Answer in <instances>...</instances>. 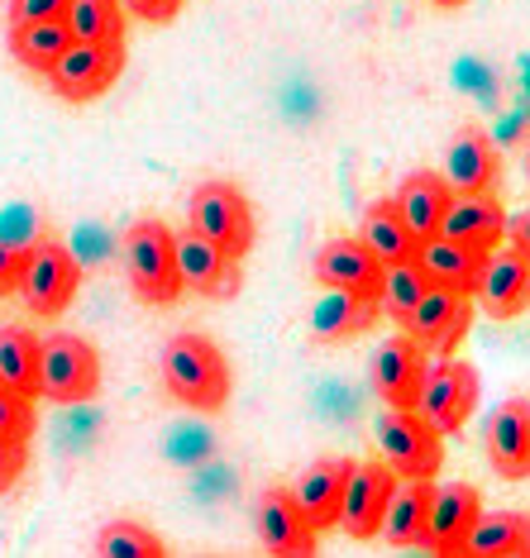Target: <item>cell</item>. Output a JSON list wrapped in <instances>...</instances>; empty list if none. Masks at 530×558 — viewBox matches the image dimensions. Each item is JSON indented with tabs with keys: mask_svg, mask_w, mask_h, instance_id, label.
<instances>
[{
	"mask_svg": "<svg viewBox=\"0 0 530 558\" xmlns=\"http://www.w3.org/2000/svg\"><path fill=\"white\" fill-rule=\"evenodd\" d=\"M120 10L134 20H148V24H168V20H177L182 0H120Z\"/></svg>",
	"mask_w": 530,
	"mask_h": 558,
	"instance_id": "cell-35",
	"label": "cell"
},
{
	"mask_svg": "<svg viewBox=\"0 0 530 558\" xmlns=\"http://www.w3.org/2000/svg\"><path fill=\"white\" fill-rule=\"evenodd\" d=\"M530 549V520L526 511H478L463 554L473 558H521Z\"/></svg>",
	"mask_w": 530,
	"mask_h": 558,
	"instance_id": "cell-25",
	"label": "cell"
},
{
	"mask_svg": "<svg viewBox=\"0 0 530 558\" xmlns=\"http://www.w3.org/2000/svg\"><path fill=\"white\" fill-rule=\"evenodd\" d=\"M68 44H72V34H68V24H62V15H53V20H29V24H10V53H15L29 72H48V68H53V58Z\"/></svg>",
	"mask_w": 530,
	"mask_h": 558,
	"instance_id": "cell-27",
	"label": "cell"
},
{
	"mask_svg": "<svg viewBox=\"0 0 530 558\" xmlns=\"http://www.w3.org/2000/svg\"><path fill=\"white\" fill-rule=\"evenodd\" d=\"M24 463H29V449H24V439L0 435V492H10L24 477Z\"/></svg>",
	"mask_w": 530,
	"mask_h": 558,
	"instance_id": "cell-33",
	"label": "cell"
},
{
	"mask_svg": "<svg viewBox=\"0 0 530 558\" xmlns=\"http://www.w3.org/2000/svg\"><path fill=\"white\" fill-rule=\"evenodd\" d=\"M497 172H502V158L478 124H469V130H459L449 138L445 168H439V177L449 182V192H492Z\"/></svg>",
	"mask_w": 530,
	"mask_h": 558,
	"instance_id": "cell-20",
	"label": "cell"
},
{
	"mask_svg": "<svg viewBox=\"0 0 530 558\" xmlns=\"http://www.w3.org/2000/svg\"><path fill=\"white\" fill-rule=\"evenodd\" d=\"M478 405V367L463 363V359H439L435 367L425 363L421 373V387H415V401L411 411L421 415L425 425H435L439 435H459L463 425H469Z\"/></svg>",
	"mask_w": 530,
	"mask_h": 558,
	"instance_id": "cell-6",
	"label": "cell"
},
{
	"mask_svg": "<svg viewBox=\"0 0 530 558\" xmlns=\"http://www.w3.org/2000/svg\"><path fill=\"white\" fill-rule=\"evenodd\" d=\"M397 473L387 463H349L345 501H339V525L353 539H373L383 530V511L393 501Z\"/></svg>",
	"mask_w": 530,
	"mask_h": 558,
	"instance_id": "cell-11",
	"label": "cell"
},
{
	"mask_svg": "<svg viewBox=\"0 0 530 558\" xmlns=\"http://www.w3.org/2000/svg\"><path fill=\"white\" fill-rule=\"evenodd\" d=\"M186 225L196 234H206L210 244H220L230 258H244L258 239L254 206H249V196L234 182H201L192 201H186Z\"/></svg>",
	"mask_w": 530,
	"mask_h": 558,
	"instance_id": "cell-5",
	"label": "cell"
},
{
	"mask_svg": "<svg viewBox=\"0 0 530 558\" xmlns=\"http://www.w3.org/2000/svg\"><path fill=\"white\" fill-rule=\"evenodd\" d=\"M34 421H39V415H34V397H24V391H15V387L0 383V435L29 444Z\"/></svg>",
	"mask_w": 530,
	"mask_h": 558,
	"instance_id": "cell-32",
	"label": "cell"
},
{
	"mask_svg": "<svg viewBox=\"0 0 530 558\" xmlns=\"http://www.w3.org/2000/svg\"><path fill=\"white\" fill-rule=\"evenodd\" d=\"M254 530H258V544L277 558H306L315 549V530L306 525V515L297 511L292 492L282 487H268L254 506Z\"/></svg>",
	"mask_w": 530,
	"mask_h": 558,
	"instance_id": "cell-13",
	"label": "cell"
},
{
	"mask_svg": "<svg viewBox=\"0 0 530 558\" xmlns=\"http://www.w3.org/2000/svg\"><path fill=\"white\" fill-rule=\"evenodd\" d=\"M24 248L29 244H10V239H0V301L15 296L20 272H24Z\"/></svg>",
	"mask_w": 530,
	"mask_h": 558,
	"instance_id": "cell-34",
	"label": "cell"
},
{
	"mask_svg": "<svg viewBox=\"0 0 530 558\" xmlns=\"http://www.w3.org/2000/svg\"><path fill=\"white\" fill-rule=\"evenodd\" d=\"M377 453L393 468L397 477H435L439 463H445V435L435 425H425L415 411H397L387 405L373 425Z\"/></svg>",
	"mask_w": 530,
	"mask_h": 558,
	"instance_id": "cell-7",
	"label": "cell"
},
{
	"mask_svg": "<svg viewBox=\"0 0 530 558\" xmlns=\"http://www.w3.org/2000/svg\"><path fill=\"white\" fill-rule=\"evenodd\" d=\"M469 301L473 296H463V291H449V287H425L421 291V301L401 315V329L421 344L425 353H454L459 349V339H463V329H469Z\"/></svg>",
	"mask_w": 530,
	"mask_h": 558,
	"instance_id": "cell-9",
	"label": "cell"
},
{
	"mask_svg": "<svg viewBox=\"0 0 530 558\" xmlns=\"http://www.w3.org/2000/svg\"><path fill=\"white\" fill-rule=\"evenodd\" d=\"M359 239L369 244V253L377 263H407V258H415V239L411 230H407V220H401V210H397V201H373L369 210H363V220H359Z\"/></svg>",
	"mask_w": 530,
	"mask_h": 558,
	"instance_id": "cell-26",
	"label": "cell"
},
{
	"mask_svg": "<svg viewBox=\"0 0 530 558\" xmlns=\"http://www.w3.org/2000/svg\"><path fill=\"white\" fill-rule=\"evenodd\" d=\"M0 383L39 397V335L20 325H0Z\"/></svg>",
	"mask_w": 530,
	"mask_h": 558,
	"instance_id": "cell-28",
	"label": "cell"
},
{
	"mask_svg": "<svg viewBox=\"0 0 530 558\" xmlns=\"http://www.w3.org/2000/svg\"><path fill=\"white\" fill-rule=\"evenodd\" d=\"M62 24H68V34L72 39H82V44H116V48H124V10H120V0H68Z\"/></svg>",
	"mask_w": 530,
	"mask_h": 558,
	"instance_id": "cell-29",
	"label": "cell"
},
{
	"mask_svg": "<svg viewBox=\"0 0 530 558\" xmlns=\"http://www.w3.org/2000/svg\"><path fill=\"white\" fill-rule=\"evenodd\" d=\"M120 68H124V48L72 39V44L53 58V68H48L44 77L53 82V92H58L62 100H96V96H106L110 86H116Z\"/></svg>",
	"mask_w": 530,
	"mask_h": 558,
	"instance_id": "cell-8",
	"label": "cell"
},
{
	"mask_svg": "<svg viewBox=\"0 0 530 558\" xmlns=\"http://www.w3.org/2000/svg\"><path fill=\"white\" fill-rule=\"evenodd\" d=\"M124 272L138 301L148 306H172L182 296V277H177V234L162 220H138L124 234Z\"/></svg>",
	"mask_w": 530,
	"mask_h": 558,
	"instance_id": "cell-2",
	"label": "cell"
},
{
	"mask_svg": "<svg viewBox=\"0 0 530 558\" xmlns=\"http://www.w3.org/2000/svg\"><path fill=\"white\" fill-rule=\"evenodd\" d=\"M439 234L473 248H497L502 234H507V210L492 192H454L445 220H439Z\"/></svg>",
	"mask_w": 530,
	"mask_h": 558,
	"instance_id": "cell-17",
	"label": "cell"
},
{
	"mask_svg": "<svg viewBox=\"0 0 530 558\" xmlns=\"http://www.w3.org/2000/svg\"><path fill=\"white\" fill-rule=\"evenodd\" d=\"M483 263H487V248L459 244V239H445V234L415 244V268L425 272V282L463 291V296H473L478 277H483Z\"/></svg>",
	"mask_w": 530,
	"mask_h": 558,
	"instance_id": "cell-16",
	"label": "cell"
},
{
	"mask_svg": "<svg viewBox=\"0 0 530 558\" xmlns=\"http://www.w3.org/2000/svg\"><path fill=\"white\" fill-rule=\"evenodd\" d=\"M425 287H431V282H425V272L415 268V258L387 263V268H383V287H377V306H383V315H393V320L401 325V315L421 301Z\"/></svg>",
	"mask_w": 530,
	"mask_h": 558,
	"instance_id": "cell-30",
	"label": "cell"
},
{
	"mask_svg": "<svg viewBox=\"0 0 530 558\" xmlns=\"http://www.w3.org/2000/svg\"><path fill=\"white\" fill-rule=\"evenodd\" d=\"M435 5H439V10H454V5H463V0H435Z\"/></svg>",
	"mask_w": 530,
	"mask_h": 558,
	"instance_id": "cell-37",
	"label": "cell"
},
{
	"mask_svg": "<svg viewBox=\"0 0 530 558\" xmlns=\"http://www.w3.org/2000/svg\"><path fill=\"white\" fill-rule=\"evenodd\" d=\"M431 497H435V477H401V487H393V501H387L377 535H387L397 549H425Z\"/></svg>",
	"mask_w": 530,
	"mask_h": 558,
	"instance_id": "cell-23",
	"label": "cell"
},
{
	"mask_svg": "<svg viewBox=\"0 0 530 558\" xmlns=\"http://www.w3.org/2000/svg\"><path fill=\"white\" fill-rule=\"evenodd\" d=\"M377 296H363V291H345V287H325L321 301L311 306V329L315 339H353V335H369L377 325Z\"/></svg>",
	"mask_w": 530,
	"mask_h": 558,
	"instance_id": "cell-22",
	"label": "cell"
},
{
	"mask_svg": "<svg viewBox=\"0 0 530 558\" xmlns=\"http://www.w3.org/2000/svg\"><path fill=\"white\" fill-rule=\"evenodd\" d=\"M483 511V492L473 482H445L431 497V515H425V549L435 554H463L473 520Z\"/></svg>",
	"mask_w": 530,
	"mask_h": 558,
	"instance_id": "cell-12",
	"label": "cell"
},
{
	"mask_svg": "<svg viewBox=\"0 0 530 558\" xmlns=\"http://www.w3.org/2000/svg\"><path fill=\"white\" fill-rule=\"evenodd\" d=\"M162 383H168V391L182 405L210 415L230 401V363H225V353L206 335L182 329L162 349Z\"/></svg>",
	"mask_w": 530,
	"mask_h": 558,
	"instance_id": "cell-1",
	"label": "cell"
},
{
	"mask_svg": "<svg viewBox=\"0 0 530 558\" xmlns=\"http://www.w3.org/2000/svg\"><path fill=\"white\" fill-rule=\"evenodd\" d=\"M487 463L497 477L526 482L530 473V401L511 397L492 411L487 421Z\"/></svg>",
	"mask_w": 530,
	"mask_h": 558,
	"instance_id": "cell-14",
	"label": "cell"
},
{
	"mask_svg": "<svg viewBox=\"0 0 530 558\" xmlns=\"http://www.w3.org/2000/svg\"><path fill=\"white\" fill-rule=\"evenodd\" d=\"M449 182L439 172H407L401 177V186H397V210H401V220H407V230L415 239H435L439 234V220H445V210H449Z\"/></svg>",
	"mask_w": 530,
	"mask_h": 558,
	"instance_id": "cell-24",
	"label": "cell"
},
{
	"mask_svg": "<svg viewBox=\"0 0 530 558\" xmlns=\"http://www.w3.org/2000/svg\"><path fill=\"white\" fill-rule=\"evenodd\" d=\"M478 306L492 320H516L530 301V258H526V234H516V248H487L483 277L473 287Z\"/></svg>",
	"mask_w": 530,
	"mask_h": 558,
	"instance_id": "cell-10",
	"label": "cell"
},
{
	"mask_svg": "<svg viewBox=\"0 0 530 558\" xmlns=\"http://www.w3.org/2000/svg\"><path fill=\"white\" fill-rule=\"evenodd\" d=\"M177 277H182V291H196V296H220L239 282L230 253L196 230L177 234Z\"/></svg>",
	"mask_w": 530,
	"mask_h": 558,
	"instance_id": "cell-19",
	"label": "cell"
},
{
	"mask_svg": "<svg viewBox=\"0 0 530 558\" xmlns=\"http://www.w3.org/2000/svg\"><path fill=\"white\" fill-rule=\"evenodd\" d=\"M100 391V353L82 335L39 339V397L58 405H82Z\"/></svg>",
	"mask_w": 530,
	"mask_h": 558,
	"instance_id": "cell-3",
	"label": "cell"
},
{
	"mask_svg": "<svg viewBox=\"0 0 530 558\" xmlns=\"http://www.w3.org/2000/svg\"><path fill=\"white\" fill-rule=\"evenodd\" d=\"M345 477H349V459H321L301 473L292 487L297 511L306 515V525L321 535V530L339 525V501H345Z\"/></svg>",
	"mask_w": 530,
	"mask_h": 558,
	"instance_id": "cell-21",
	"label": "cell"
},
{
	"mask_svg": "<svg viewBox=\"0 0 530 558\" xmlns=\"http://www.w3.org/2000/svg\"><path fill=\"white\" fill-rule=\"evenodd\" d=\"M68 10V0H10V24H29V20H53Z\"/></svg>",
	"mask_w": 530,
	"mask_h": 558,
	"instance_id": "cell-36",
	"label": "cell"
},
{
	"mask_svg": "<svg viewBox=\"0 0 530 558\" xmlns=\"http://www.w3.org/2000/svg\"><path fill=\"white\" fill-rule=\"evenodd\" d=\"M82 287V263L72 258L68 244H58V239H39V244L24 248V272H20V296L29 315H39V320H53L72 306V296H77Z\"/></svg>",
	"mask_w": 530,
	"mask_h": 558,
	"instance_id": "cell-4",
	"label": "cell"
},
{
	"mask_svg": "<svg viewBox=\"0 0 530 558\" xmlns=\"http://www.w3.org/2000/svg\"><path fill=\"white\" fill-rule=\"evenodd\" d=\"M425 363H431V353L415 344L411 335L387 339V344L373 353V367H369L373 391H377V397H383L387 405H397V411H411V401H415V387H421Z\"/></svg>",
	"mask_w": 530,
	"mask_h": 558,
	"instance_id": "cell-15",
	"label": "cell"
},
{
	"mask_svg": "<svg viewBox=\"0 0 530 558\" xmlns=\"http://www.w3.org/2000/svg\"><path fill=\"white\" fill-rule=\"evenodd\" d=\"M311 272L321 287H345V291H363V296H377V287H383V263L373 258L363 239H330L315 253Z\"/></svg>",
	"mask_w": 530,
	"mask_h": 558,
	"instance_id": "cell-18",
	"label": "cell"
},
{
	"mask_svg": "<svg viewBox=\"0 0 530 558\" xmlns=\"http://www.w3.org/2000/svg\"><path fill=\"white\" fill-rule=\"evenodd\" d=\"M100 558H162V539L138 520H110L96 535Z\"/></svg>",
	"mask_w": 530,
	"mask_h": 558,
	"instance_id": "cell-31",
	"label": "cell"
}]
</instances>
